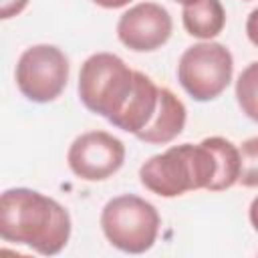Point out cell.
<instances>
[{"mask_svg":"<svg viewBox=\"0 0 258 258\" xmlns=\"http://www.w3.org/2000/svg\"><path fill=\"white\" fill-rule=\"evenodd\" d=\"M0 236L4 242L54 256L71 238V216L64 206L36 189L12 187L0 198Z\"/></svg>","mask_w":258,"mask_h":258,"instance_id":"obj_1","label":"cell"},{"mask_svg":"<svg viewBox=\"0 0 258 258\" xmlns=\"http://www.w3.org/2000/svg\"><path fill=\"white\" fill-rule=\"evenodd\" d=\"M218 171L214 151L202 141L198 145H171L149 157L139 167V181L161 198H177L187 191L208 189Z\"/></svg>","mask_w":258,"mask_h":258,"instance_id":"obj_2","label":"cell"},{"mask_svg":"<svg viewBox=\"0 0 258 258\" xmlns=\"http://www.w3.org/2000/svg\"><path fill=\"white\" fill-rule=\"evenodd\" d=\"M135 73L113 52L91 54L79 71L81 103L111 123L135 89Z\"/></svg>","mask_w":258,"mask_h":258,"instance_id":"obj_3","label":"cell"},{"mask_svg":"<svg viewBox=\"0 0 258 258\" xmlns=\"http://www.w3.org/2000/svg\"><path fill=\"white\" fill-rule=\"evenodd\" d=\"M161 218L147 200L123 194L109 200L101 212V230L111 246L127 254L147 252L159 234Z\"/></svg>","mask_w":258,"mask_h":258,"instance_id":"obj_4","label":"cell"},{"mask_svg":"<svg viewBox=\"0 0 258 258\" xmlns=\"http://www.w3.org/2000/svg\"><path fill=\"white\" fill-rule=\"evenodd\" d=\"M234 75V58L232 52L212 40L198 42L183 50L177 62V81L183 91L204 103L220 97Z\"/></svg>","mask_w":258,"mask_h":258,"instance_id":"obj_5","label":"cell"},{"mask_svg":"<svg viewBox=\"0 0 258 258\" xmlns=\"http://www.w3.org/2000/svg\"><path fill=\"white\" fill-rule=\"evenodd\" d=\"M69 58L54 44H34L16 62V87L32 103H50L67 87Z\"/></svg>","mask_w":258,"mask_h":258,"instance_id":"obj_6","label":"cell"},{"mask_svg":"<svg viewBox=\"0 0 258 258\" xmlns=\"http://www.w3.org/2000/svg\"><path fill=\"white\" fill-rule=\"evenodd\" d=\"M67 161L77 177L85 181H103L121 169L125 145L107 131H87L71 143Z\"/></svg>","mask_w":258,"mask_h":258,"instance_id":"obj_7","label":"cell"},{"mask_svg":"<svg viewBox=\"0 0 258 258\" xmlns=\"http://www.w3.org/2000/svg\"><path fill=\"white\" fill-rule=\"evenodd\" d=\"M173 30L169 12L157 2H139L125 10L117 22V38L129 50L151 52L161 48Z\"/></svg>","mask_w":258,"mask_h":258,"instance_id":"obj_8","label":"cell"},{"mask_svg":"<svg viewBox=\"0 0 258 258\" xmlns=\"http://www.w3.org/2000/svg\"><path fill=\"white\" fill-rule=\"evenodd\" d=\"M185 119H187V111L181 99L175 97L167 87H159L157 109L151 121L135 137L151 145H165L183 131Z\"/></svg>","mask_w":258,"mask_h":258,"instance_id":"obj_9","label":"cell"},{"mask_svg":"<svg viewBox=\"0 0 258 258\" xmlns=\"http://www.w3.org/2000/svg\"><path fill=\"white\" fill-rule=\"evenodd\" d=\"M159 99V87L141 71L135 73V89L121 109V113L111 121L113 127L137 135L153 117L157 109Z\"/></svg>","mask_w":258,"mask_h":258,"instance_id":"obj_10","label":"cell"},{"mask_svg":"<svg viewBox=\"0 0 258 258\" xmlns=\"http://www.w3.org/2000/svg\"><path fill=\"white\" fill-rule=\"evenodd\" d=\"M181 22L187 34L212 40L226 26V10L220 0H191L181 4Z\"/></svg>","mask_w":258,"mask_h":258,"instance_id":"obj_11","label":"cell"},{"mask_svg":"<svg viewBox=\"0 0 258 258\" xmlns=\"http://www.w3.org/2000/svg\"><path fill=\"white\" fill-rule=\"evenodd\" d=\"M204 143L214 151L218 161V171L214 181L210 183V191H224L230 189L234 183H238L242 159H240V147H236L226 137H206Z\"/></svg>","mask_w":258,"mask_h":258,"instance_id":"obj_12","label":"cell"},{"mask_svg":"<svg viewBox=\"0 0 258 258\" xmlns=\"http://www.w3.org/2000/svg\"><path fill=\"white\" fill-rule=\"evenodd\" d=\"M236 101L242 113L258 123V60L250 62L236 81Z\"/></svg>","mask_w":258,"mask_h":258,"instance_id":"obj_13","label":"cell"},{"mask_svg":"<svg viewBox=\"0 0 258 258\" xmlns=\"http://www.w3.org/2000/svg\"><path fill=\"white\" fill-rule=\"evenodd\" d=\"M242 169L238 183L242 187H258V135L246 139L240 145Z\"/></svg>","mask_w":258,"mask_h":258,"instance_id":"obj_14","label":"cell"},{"mask_svg":"<svg viewBox=\"0 0 258 258\" xmlns=\"http://www.w3.org/2000/svg\"><path fill=\"white\" fill-rule=\"evenodd\" d=\"M28 6V0H0V18L8 20L16 14H20Z\"/></svg>","mask_w":258,"mask_h":258,"instance_id":"obj_15","label":"cell"},{"mask_svg":"<svg viewBox=\"0 0 258 258\" xmlns=\"http://www.w3.org/2000/svg\"><path fill=\"white\" fill-rule=\"evenodd\" d=\"M246 36L254 46H258V8H254L246 18Z\"/></svg>","mask_w":258,"mask_h":258,"instance_id":"obj_16","label":"cell"},{"mask_svg":"<svg viewBox=\"0 0 258 258\" xmlns=\"http://www.w3.org/2000/svg\"><path fill=\"white\" fill-rule=\"evenodd\" d=\"M248 218H250L252 228L258 232V196L252 200V204H250V208H248Z\"/></svg>","mask_w":258,"mask_h":258,"instance_id":"obj_17","label":"cell"},{"mask_svg":"<svg viewBox=\"0 0 258 258\" xmlns=\"http://www.w3.org/2000/svg\"><path fill=\"white\" fill-rule=\"evenodd\" d=\"M97 6H101V8H123V6H127L131 0H93Z\"/></svg>","mask_w":258,"mask_h":258,"instance_id":"obj_18","label":"cell"},{"mask_svg":"<svg viewBox=\"0 0 258 258\" xmlns=\"http://www.w3.org/2000/svg\"><path fill=\"white\" fill-rule=\"evenodd\" d=\"M175 2H179V4H187V2H191V0H175Z\"/></svg>","mask_w":258,"mask_h":258,"instance_id":"obj_19","label":"cell"}]
</instances>
